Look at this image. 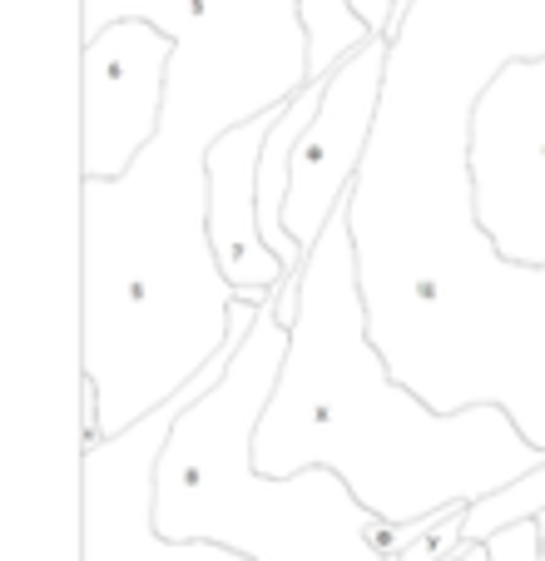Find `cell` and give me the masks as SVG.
I'll return each instance as SVG.
<instances>
[{
    "label": "cell",
    "instance_id": "cell-2",
    "mask_svg": "<svg viewBox=\"0 0 545 561\" xmlns=\"http://www.w3.org/2000/svg\"><path fill=\"white\" fill-rule=\"evenodd\" d=\"M144 15L174 35L164 125L119 180L80 174L84 443L189 388L233 339L239 288L209 244V149L313 80L298 0H80V41Z\"/></svg>",
    "mask_w": 545,
    "mask_h": 561
},
{
    "label": "cell",
    "instance_id": "cell-8",
    "mask_svg": "<svg viewBox=\"0 0 545 561\" xmlns=\"http://www.w3.org/2000/svg\"><path fill=\"white\" fill-rule=\"evenodd\" d=\"M387 55L392 41L372 35L323 75V110L293 149V184L283 204V229L303 254H313L327 219L352 199L357 170L368 159V139L378 125L382 85H387Z\"/></svg>",
    "mask_w": 545,
    "mask_h": 561
},
{
    "label": "cell",
    "instance_id": "cell-13",
    "mask_svg": "<svg viewBox=\"0 0 545 561\" xmlns=\"http://www.w3.org/2000/svg\"><path fill=\"white\" fill-rule=\"evenodd\" d=\"M535 522H541V551H545V512H541V517H535Z\"/></svg>",
    "mask_w": 545,
    "mask_h": 561
},
{
    "label": "cell",
    "instance_id": "cell-11",
    "mask_svg": "<svg viewBox=\"0 0 545 561\" xmlns=\"http://www.w3.org/2000/svg\"><path fill=\"white\" fill-rule=\"evenodd\" d=\"M486 551H491V561H545L541 522L525 517V522H511V527L491 531V537H486Z\"/></svg>",
    "mask_w": 545,
    "mask_h": 561
},
{
    "label": "cell",
    "instance_id": "cell-4",
    "mask_svg": "<svg viewBox=\"0 0 545 561\" xmlns=\"http://www.w3.org/2000/svg\"><path fill=\"white\" fill-rule=\"evenodd\" d=\"M248 304V308H243ZM288 358L278 298H239V343L204 398L174 417L154 467V527L174 541H219L253 561H387L431 522H382L333 467L263 472L253 447Z\"/></svg>",
    "mask_w": 545,
    "mask_h": 561
},
{
    "label": "cell",
    "instance_id": "cell-3",
    "mask_svg": "<svg viewBox=\"0 0 545 561\" xmlns=\"http://www.w3.org/2000/svg\"><path fill=\"white\" fill-rule=\"evenodd\" d=\"M263 472L333 467L382 522H431L521 482L545 447L501 403L441 413L378 348L357 268L352 209L327 219L298 274L288 358L253 447Z\"/></svg>",
    "mask_w": 545,
    "mask_h": 561
},
{
    "label": "cell",
    "instance_id": "cell-1",
    "mask_svg": "<svg viewBox=\"0 0 545 561\" xmlns=\"http://www.w3.org/2000/svg\"><path fill=\"white\" fill-rule=\"evenodd\" d=\"M535 55L545 0H411L347 209L392 373L441 413L501 403L545 447V264L496 249L472 170L476 100Z\"/></svg>",
    "mask_w": 545,
    "mask_h": 561
},
{
    "label": "cell",
    "instance_id": "cell-6",
    "mask_svg": "<svg viewBox=\"0 0 545 561\" xmlns=\"http://www.w3.org/2000/svg\"><path fill=\"white\" fill-rule=\"evenodd\" d=\"M476 214L496 249L545 264V55L511 60L472 115Z\"/></svg>",
    "mask_w": 545,
    "mask_h": 561
},
{
    "label": "cell",
    "instance_id": "cell-5",
    "mask_svg": "<svg viewBox=\"0 0 545 561\" xmlns=\"http://www.w3.org/2000/svg\"><path fill=\"white\" fill-rule=\"evenodd\" d=\"M233 343H239V313H233V339L223 343L219 358L204 363L189 388H178L164 408L125 433L80 447V561H253L219 541H174L154 527V467L164 437L174 417L223 378Z\"/></svg>",
    "mask_w": 545,
    "mask_h": 561
},
{
    "label": "cell",
    "instance_id": "cell-7",
    "mask_svg": "<svg viewBox=\"0 0 545 561\" xmlns=\"http://www.w3.org/2000/svg\"><path fill=\"white\" fill-rule=\"evenodd\" d=\"M174 35L144 15L80 41V174L119 180L164 125Z\"/></svg>",
    "mask_w": 545,
    "mask_h": 561
},
{
    "label": "cell",
    "instance_id": "cell-10",
    "mask_svg": "<svg viewBox=\"0 0 545 561\" xmlns=\"http://www.w3.org/2000/svg\"><path fill=\"white\" fill-rule=\"evenodd\" d=\"M303 5V25H308V70L313 80H323L343 55H352L357 45H368L372 25L357 15L352 0H298Z\"/></svg>",
    "mask_w": 545,
    "mask_h": 561
},
{
    "label": "cell",
    "instance_id": "cell-12",
    "mask_svg": "<svg viewBox=\"0 0 545 561\" xmlns=\"http://www.w3.org/2000/svg\"><path fill=\"white\" fill-rule=\"evenodd\" d=\"M447 561H491V551H486V541H466L456 557H447Z\"/></svg>",
    "mask_w": 545,
    "mask_h": 561
},
{
    "label": "cell",
    "instance_id": "cell-9",
    "mask_svg": "<svg viewBox=\"0 0 545 561\" xmlns=\"http://www.w3.org/2000/svg\"><path fill=\"white\" fill-rule=\"evenodd\" d=\"M278 110H263V115L233 125L209 149V244L239 298H258V304L298 278L288 259L268 244L258 214V164L263 145L278 125Z\"/></svg>",
    "mask_w": 545,
    "mask_h": 561
}]
</instances>
